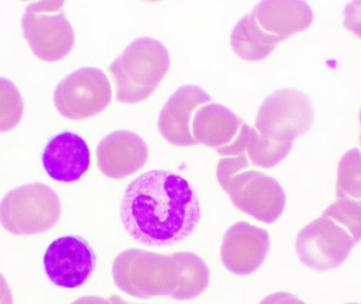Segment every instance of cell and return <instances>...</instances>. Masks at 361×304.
<instances>
[{"label": "cell", "mask_w": 361, "mask_h": 304, "mask_svg": "<svg viewBox=\"0 0 361 304\" xmlns=\"http://www.w3.org/2000/svg\"><path fill=\"white\" fill-rule=\"evenodd\" d=\"M259 304H307L295 295L290 293H274L265 297Z\"/></svg>", "instance_id": "cb8c5ba5"}, {"label": "cell", "mask_w": 361, "mask_h": 304, "mask_svg": "<svg viewBox=\"0 0 361 304\" xmlns=\"http://www.w3.org/2000/svg\"><path fill=\"white\" fill-rule=\"evenodd\" d=\"M53 99L63 118L84 120L101 114L109 106L111 85L102 70L82 68L57 85Z\"/></svg>", "instance_id": "52a82bcc"}, {"label": "cell", "mask_w": 361, "mask_h": 304, "mask_svg": "<svg viewBox=\"0 0 361 304\" xmlns=\"http://www.w3.org/2000/svg\"><path fill=\"white\" fill-rule=\"evenodd\" d=\"M315 110L311 99L297 89L269 95L257 114L256 129L276 143H293L313 126Z\"/></svg>", "instance_id": "5b68a950"}, {"label": "cell", "mask_w": 361, "mask_h": 304, "mask_svg": "<svg viewBox=\"0 0 361 304\" xmlns=\"http://www.w3.org/2000/svg\"><path fill=\"white\" fill-rule=\"evenodd\" d=\"M348 304H360V303H348Z\"/></svg>", "instance_id": "f1b7e54d"}, {"label": "cell", "mask_w": 361, "mask_h": 304, "mask_svg": "<svg viewBox=\"0 0 361 304\" xmlns=\"http://www.w3.org/2000/svg\"><path fill=\"white\" fill-rule=\"evenodd\" d=\"M226 193L238 209L265 224L275 223L286 208V193L280 183L256 170L238 174Z\"/></svg>", "instance_id": "9c48e42d"}, {"label": "cell", "mask_w": 361, "mask_h": 304, "mask_svg": "<svg viewBox=\"0 0 361 304\" xmlns=\"http://www.w3.org/2000/svg\"><path fill=\"white\" fill-rule=\"evenodd\" d=\"M61 214L59 195L42 183L13 189L0 203V223L16 236L46 233L59 222Z\"/></svg>", "instance_id": "277c9868"}, {"label": "cell", "mask_w": 361, "mask_h": 304, "mask_svg": "<svg viewBox=\"0 0 361 304\" xmlns=\"http://www.w3.org/2000/svg\"><path fill=\"white\" fill-rule=\"evenodd\" d=\"M245 135V154L257 167L273 168L281 163L293 148V143H276L261 135L250 125H242Z\"/></svg>", "instance_id": "ac0fdd59"}, {"label": "cell", "mask_w": 361, "mask_h": 304, "mask_svg": "<svg viewBox=\"0 0 361 304\" xmlns=\"http://www.w3.org/2000/svg\"><path fill=\"white\" fill-rule=\"evenodd\" d=\"M109 301L111 303V304H133L129 303L128 301L121 298V297L116 296V295H114V296L110 297Z\"/></svg>", "instance_id": "4316f807"}, {"label": "cell", "mask_w": 361, "mask_h": 304, "mask_svg": "<svg viewBox=\"0 0 361 304\" xmlns=\"http://www.w3.org/2000/svg\"><path fill=\"white\" fill-rule=\"evenodd\" d=\"M252 15L265 32L282 40L305 31L314 21L311 6L301 0H264Z\"/></svg>", "instance_id": "9a60e30c"}, {"label": "cell", "mask_w": 361, "mask_h": 304, "mask_svg": "<svg viewBox=\"0 0 361 304\" xmlns=\"http://www.w3.org/2000/svg\"><path fill=\"white\" fill-rule=\"evenodd\" d=\"M336 197L361 206V152L358 148L345 152L339 161Z\"/></svg>", "instance_id": "d6986e66"}, {"label": "cell", "mask_w": 361, "mask_h": 304, "mask_svg": "<svg viewBox=\"0 0 361 304\" xmlns=\"http://www.w3.org/2000/svg\"><path fill=\"white\" fill-rule=\"evenodd\" d=\"M355 244L343 227L322 217L299 231L295 248L303 265L313 271L326 272L343 265Z\"/></svg>", "instance_id": "ba28073f"}, {"label": "cell", "mask_w": 361, "mask_h": 304, "mask_svg": "<svg viewBox=\"0 0 361 304\" xmlns=\"http://www.w3.org/2000/svg\"><path fill=\"white\" fill-rule=\"evenodd\" d=\"M112 277L118 290L135 298L169 297L187 301L207 290L210 272L205 261L193 253L162 255L131 248L114 259Z\"/></svg>", "instance_id": "7a4b0ae2"}, {"label": "cell", "mask_w": 361, "mask_h": 304, "mask_svg": "<svg viewBox=\"0 0 361 304\" xmlns=\"http://www.w3.org/2000/svg\"><path fill=\"white\" fill-rule=\"evenodd\" d=\"M212 97L200 87L186 85L178 89L159 118V130L169 143L179 147L197 145L191 131L193 116L202 106L209 104Z\"/></svg>", "instance_id": "7c38bea8"}, {"label": "cell", "mask_w": 361, "mask_h": 304, "mask_svg": "<svg viewBox=\"0 0 361 304\" xmlns=\"http://www.w3.org/2000/svg\"><path fill=\"white\" fill-rule=\"evenodd\" d=\"M44 265L47 276L55 286L76 288L94 271L97 256L86 240L78 236H66L48 246Z\"/></svg>", "instance_id": "30bf717a"}, {"label": "cell", "mask_w": 361, "mask_h": 304, "mask_svg": "<svg viewBox=\"0 0 361 304\" xmlns=\"http://www.w3.org/2000/svg\"><path fill=\"white\" fill-rule=\"evenodd\" d=\"M343 25L361 39V0H354L345 6Z\"/></svg>", "instance_id": "603a6c76"}, {"label": "cell", "mask_w": 361, "mask_h": 304, "mask_svg": "<svg viewBox=\"0 0 361 304\" xmlns=\"http://www.w3.org/2000/svg\"><path fill=\"white\" fill-rule=\"evenodd\" d=\"M121 220L139 243L167 248L192 235L201 220V206L183 176L152 170L127 187L121 203Z\"/></svg>", "instance_id": "6da1fadb"}, {"label": "cell", "mask_w": 361, "mask_h": 304, "mask_svg": "<svg viewBox=\"0 0 361 304\" xmlns=\"http://www.w3.org/2000/svg\"><path fill=\"white\" fill-rule=\"evenodd\" d=\"M250 166L252 164L246 154L224 157V159H220L218 168H216V178H218L219 184L221 185L223 190L226 193L231 180L238 174L244 171V169H250Z\"/></svg>", "instance_id": "7402d4cb"}, {"label": "cell", "mask_w": 361, "mask_h": 304, "mask_svg": "<svg viewBox=\"0 0 361 304\" xmlns=\"http://www.w3.org/2000/svg\"><path fill=\"white\" fill-rule=\"evenodd\" d=\"M0 304H13L12 292L1 274H0Z\"/></svg>", "instance_id": "d4e9b609"}, {"label": "cell", "mask_w": 361, "mask_h": 304, "mask_svg": "<svg viewBox=\"0 0 361 304\" xmlns=\"http://www.w3.org/2000/svg\"><path fill=\"white\" fill-rule=\"evenodd\" d=\"M42 161L44 170L53 180L76 182L90 167V150L80 135L73 133H59L47 144Z\"/></svg>", "instance_id": "5bb4252c"}, {"label": "cell", "mask_w": 361, "mask_h": 304, "mask_svg": "<svg viewBox=\"0 0 361 304\" xmlns=\"http://www.w3.org/2000/svg\"><path fill=\"white\" fill-rule=\"evenodd\" d=\"M269 250V231L250 223L238 222L223 237L221 261L235 275H252L263 265Z\"/></svg>", "instance_id": "8fae6325"}, {"label": "cell", "mask_w": 361, "mask_h": 304, "mask_svg": "<svg viewBox=\"0 0 361 304\" xmlns=\"http://www.w3.org/2000/svg\"><path fill=\"white\" fill-rule=\"evenodd\" d=\"M97 164L102 174L114 180L125 178L139 171L148 159V147L137 133L114 131L99 142Z\"/></svg>", "instance_id": "4fadbf2b"}, {"label": "cell", "mask_w": 361, "mask_h": 304, "mask_svg": "<svg viewBox=\"0 0 361 304\" xmlns=\"http://www.w3.org/2000/svg\"><path fill=\"white\" fill-rule=\"evenodd\" d=\"M322 217L331 219L343 229H347L356 244L360 241L361 206L358 204L345 200H337L324 210Z\"/></svg>", "instance_id": "44dd1931"}, {"label": "cell", "mask_w": 361, "mask_h": 304, "mask_svg": "<svg viewBox=\"0 0 361 304\" xmlns=\"http://www.w3.org/2000/svg\"><path fill=\"white\" fill-rule=\"evenodd\" d=\"M360 126H361V110L360 114ZM360 145H361V135H360Z\"/></svg>", "instance_id": "83f0119b"}, {"label": "cell", "mask_w": 361, "mask_h": 304, "mask_svg": "<svg viewBox=\"0 0 361 304\" xmlns=\"http://www.w3.org/2000/svg\"><path fill=\"white\" fill-rule=\"evenodd\" d=\"M171 67V55L164 44L150 37L133 40L109 66L116 83V99L137 104L158 88Z\"/></svg>", "instance_id": "3957f363"}, {"label": "cell", "mask_w": 361, "mask_h": 304, "mask_svg": "<svg viewBox=\"0 0 361 304\" xmlns=\"http://www.w3.org/2000/svg\"><path fill=\"white\" fill-rule=\"evenodd\" d=\"M72 304H111L109 299H104L102 297L87 296L78 299Z\"/></svg>", "instance_id": "484cf974"}, {"label": "cell", "mask_w": 361, "mask_h": 304, "mask_svg": "<svg viewBox=\"0 0 361 304\" xmlns=\"http://www.w3.org/2000/svg\"><path fill=\"white\" fill-rule=\"evenodd\" d=\"M23 99L14 83L0 78V133H8L20 123Z\"/></svg>", "instance_id": "ffe728a7"}, {"label": "cell", "mask_w": 361, "mask_h": 304, "mask_svg": "<svg viewBox=\"0 0 361 304\" xmlns=\"http://www.w3.org/2000/svg\"><path fill=\"white\" fill-rule=\"evenodd\" d=\"M281 42V38L265 32L252 14L242 17L231 34V49L246 61H263Z\"/></svg>", "instance_id": "e0dca14e"}, {"label": "cell", "mask_w": 361, "mask_h": 304, "mask_svg": "<svg viewBox=\"0 0 361 304\" xmlns=\"http://www.w3.org/2000/svg\"><path fill=\"white\" fill-rule=\"evenodd\" d=\"M243 124L228 108L209 103L195 111L191 131L197 143L218 150L233 143Z\"/></svg>", "instance_id": "2e32d148"}, {"label": "cell", "mask_w": 361, "mask_h": 304, "mask_svg": "<svg viewBox=\"0 0 361 304\" xmlns=\"http://www.w3.org/2000/svg\"><path fill=\"white\" fill-rule=\"evenodd\" d=\"M63 1L32 2L21 27L32 52L48 63L65 59L75 44L73 28L61 8Z\"/></svg>", "instance_id": "8992f818"}]
</instances>
